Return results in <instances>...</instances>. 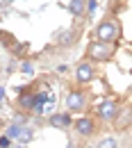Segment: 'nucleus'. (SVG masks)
Masks as SVG:
<instances>
[{"label":"nucleus","instance_id":"nucleus-11","mask_svg":"<svg viewBox=\"0 0 132 148\" xmlns=\"http://www.w3.org/2000/svg\"><path fill=\"white\" fill-rule=\"evenodd\" d=\"M21 105H23V107H32V105H34V96H27V93L21 96Z\"/></svg>","mask_w":132,"mask_h":148},{"label":"nucleus","instance_id":"nucleus-17","mask_svg":"<svg viewBox=\"0 0 132 148\" xmlns=\"http://www.w3.org/2000/svg\"><path fill=\"white\" fill-rule=\"evenodd\" d=\"M2 98H5V89H0V100H2Z\"/></svg>","mask_w":132,"mask_h":148},{"label":"nucleus","instance_id":"nucleus-9","mask_svg":"<svg viewBox=\"0 0 132 148\" xmlns=\"http://www.w3.org/2000/svg\"><path fill=\"white\" fill-rule=\"evenodd\" d=\"M98 148H118V141H116L114 137H107V139H103V141L98 144Z\"/></svg>","mask_w":132,"mask_h":148},{"label":"nucleus","instance_id":"nucleus-3","mask_svg":"<svg viewBox=\"0 0 132 148\" xmlns=\"http://www.w3.org/2000/svg\"><path fill=\"white\" fill-rule=\"evenodd\" d=\"M116 114H118V105H116L114 100H105V103L98 107V116H100V119H107V121H109Z\"/></svg>","mask_w":132,"mask_h":148},{"label":"nucleus","instance_id":"nucleus-18","mask_svg":"<svg viewBox=\"0 0 132 148\" xmlns=\"http://www.w3.org/2000/svg\"><path fill=\"white\" fill-rule=\"evenodd\" d=\"M14 148H25V144H18V146H14Z\"/></svg>","mask_w":132,"mask_h":148},{"label":"nucleus","instance_id":"nucleus-8","mask_svg":"<svg viewBox=\"0 0 132 148\" xmlns=\"http://www.w3.org/2000/svg\"><path fill=\"white\" fill-rule=\"evenodd\" d=\"M84 7H87V0H71V2H68L71 14H75V16H80V14L84 12Z\"/></svg>","mask_w":132,"mask_h":148},{"label":"nucleus","instance_id":"nucleus-12","mask_svg":"<svg viewBox=\"0 0 132 148\" xmlns=\"http://www.w3.org/2000/svg\"><path fill=\"white\" fill-rule=\"evenodd\" d=\"M30 137H32V132H30V130H21V134H18V139H21V144H27V141H30Z\"/></svg>","mask_w":132,"mask_h":148},{"label":"nucleus","instance_id":"nucleus-14","mask_svg":"<svg viewBox=\"0 0 132 148\" xmlns=\"http://www.w3.org/2000/svg\"><path fill=\"white\" fill-rule=\"evenodd\" d=\"M96 7H98V2H96V0H87V9H89V14H94Z\"/></svg>","mask_w":132,"mask_h":148},{"label":"nucleus","instance_id":"nucleus-1","mask_svg":"<svg viewBox=\"0 0 132 148\" xmlns=\"http://www.w3.org/2000/svg\"><path fill=\"white\" fill-rule=\"evenodd\" d=\"M118 37V27L114 23H100L98 30H96V41H105V43H112L114 39Z\"/></svg>","mask_w":132,"mask_h":148},{"label":"nucleus","instance_id":"nucleus-4","mask_svg":"<svg viewBox=\"0 0 132 148\" xmlns=\"http://www.w3.org/2000/svg\"><path fill=\"white\" fill-rule=\"evenodd\" d=\"M66 105H68V110H82L84 107V96L80 91H71L68 93V98H66Z\"/></svg>","mask_w":132,"mask_h":148},{"label":"nucleus","instance_id":"nucleus-10","mask_svg":"<svg viewBox=\"0 0 132 148\" xmlns=\"http://www.w3.org/2000/svg\"><path fill=\"white\" fill-rule=\"evenodd\" d=\"M21 130H23V128H21L18 123H14V125H9V128H7V137H9V139H14V137H18V134H21Z\"/></svg>","mask_w":132,"mask_h":148},{"label":"nucleus","instance_id":"nucleus-7","mask_svg":"<svg viewBox=\"0 0 132 148\" xmlns=\"http://www.w3.org/2000/svg\"><path fill=\"white\" fill-rule=\"evenodd\" d=\"M50 125L53 128H68L71 125V119L66 114H53L50 116Z\"/></svg>","mask_w":132,"mask_h":148},{"label":"nucleus","instance_id":"nucleus-16","mask_svg":"<svg viewBox=\"0 0 132 148\" xmlns=\"http://www.w3.org/2000/svg\"><path fill=\"white\" fill-rule=\"evenodd\" d=\"M68 41H71V34H68V32H64V34H62V43H68Z\"/></svg>","mask_w":132,"mask_h":148},{"label":"nucleus","instance_id":"nucleus-15","mask_svg":"<svg viewBox=\"0 0 132 148\" xmlns=\"http://www.w3.org/2000/svg\"><path fill=\"white\" fill-rule=\"evenodd\" d=\"M23 73H27V75H32V64H27V62H23Z\"/></svg>","mask_w":132,"mask_h":148},{"label":"nucleus","instance_id":"nucleus-6","mask_svg":"<svg viewBox=\"0 0 132 148\" xmlns=\"http://www.w3.org/2000/svg\"><path fill=\"white\" fill-rule=\"evenodd\" d=\"M75 130L80 132V134H91V132H94L91 119H77V121H75Z\"/></svg>","mask_w":132,"mask_h":148},{"label":"nucleus","instance_id":"nucleus-2","mask_svg":"<svg viewBox=\"0 0 132 148\" xmlns=\"http://www.w3.org/2000/svg\"><path fill=\"white\" fill-rule=\"evenodd\" d=\"M91 57L96 59H107V57L112 55V43H105V41H96L94 46H91Z\"/></svg>","mask_w":132,"mask_h":148},{"label":"nucleus","instance_id":"nucleus-5","mask_svg":"<svg viewBox=\"0 0 132 148\" xmlns=\"http://www.w3.org/2000/svg\"><path fill=\"white\" fill-rule=\"evenodd\" d=\"M75 75H77V82H89V80L94 77V69H91V64H80Z\"/></svg>","mask_w":132,"mask_h":148},{"label":"nucleus","instance_id":"nucleus-13","mask_svg":"<svg viewBox=\"0 0 132 148\" xmlns=\"http://www.w3.org/2000/svg\"><path fill=\"white\" fill-rule=\"evenodd\" d=\"M0 148H12V139L5 134V137H0Z\"/></svg>","mask_w":132,"mask_h":148}]
</instances>
